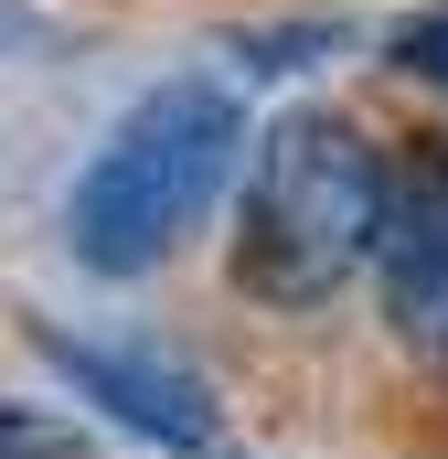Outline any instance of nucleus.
<instances>
[{
  "label": "nucleus",
  "mask_w": 448,
  "mask_h": 459,
  "mask_svg": "<svg viewBox=\"0 0 448 459\" xmlns=\"http://www.w3.org/2000/svg\"><path fill=\"white\" fill-rule=\"evenodd\" d=\"M374 225L384 139L352 108H278L224 193V289L267 321H321L352 278H374Z\"/></svg>",
  "instance_id": "nucleus-1"
},
{
  "label": "nucleus",
  "mask_w": 448,
  "mask_h": 459,
  "mask_svg": "<svg viewBox=\"0 0 448 459\" xmlns=\"http://www.w3.org/2000/svg\"><path fill=\"white\" fill-rule=\"evenodd\" d=\"M246 108L224 75H160L108 117V139L65 182V256L97 289H139L182 256V235L214 214L246 171Z\"/></svg>",
  "instance_id": "nucleus-2"
},
{
  "label": "nucleus",
  "mask_w": 448,
  "mask_h": 459,
  "mask_svg": "<svg viewBox=\"0 0 448 459\" xmlns=\"http://www.w3.org/2000/svg\"><path fill=\"white\" fill-rule=\"evenodd\" d=\"M32 363L65 385V406H86V428H128L160 459H235V417H224L214 374L193 352L150 342V332H75V321H22Z\"/></svg>",
  "instance_id": "nucleus-3"
},
{
  "label": "nucleus",
  "mask_w": 448,
  "mask_h": 459,
  "mask_svg": "<svg viewBox=\"0 0 448 459\" xmlns=\"http://www.w3.org/2000/svg\"><path fill=\"white\" fill-rule=\"evenodd\" d=\"M374 299L406 342L448 352V128L384 150V225H374Z\"/></svg>",
  "instance_id": "nucleus-4"
},
{
  "label": "nucleus",
  "mask_w": 448,
  "mask_h": 459,
  "mask_svg": "<svg viewBox=\"0 0 448 459\" xmlns=\"http://www.w3.org/2000/svg\"><path fill=\"white\" fill-rule=\"evenodd\" d=\"M224 54L246 65V75H310V65H341L352 54V22H235L224 32Z\"/></svg>",
  "instance_id": "nucleus-5"
},
{
  "label": "nucleus",
  "mask_w": 448,
  "mask_h": 459,
  "mask_svg": "<svg viewBox=\"0 0 448 459\" xmlns=\"http://www.w3.org/2000/svg\"><path fill=\"white\" fill-rule=\"evenodd\" d=\"M0 459H108V438H97L75 406H43V395H0Z\"/></svg>",
  "instance_id": "nucleus-6"
},
{
  "label": "nucleus",
  "mask_w": 448,
  "mask_h": 459,
  "mask_svg": "<svg viewBox=\"0 0 448 459\" xmlns=\"http://www.w3.org/2000/svg\"><path fill=\"white\" fill-rule=\"evenodd\" d=\"M384 65L448 97V0H427V11H406V22H384Z\"/></svg>",
  "instance_id": "nucleus-7"
}]
</instances>
